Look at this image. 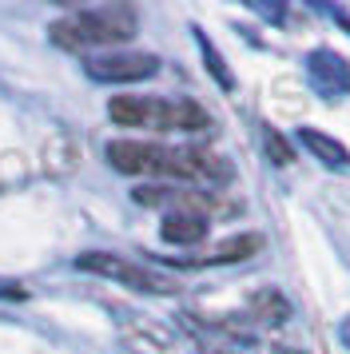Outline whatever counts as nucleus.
<instances>
[{
    "label": "nucleus",
    "instance_id": "2",
    "mask_svg": "<svg viewBox=\"0 0 350 354\" xmlns=\"http://www.w3.org/2000/svg\"><path fill=\"white\" fill-rule=\"evenodd\" d=\"M52 44L64 52H88V48H104V44H124L136 36V12L108 4V8H84L72 17L56 20L52 28Z\"/></svg>",
    "mask_w": 350,
    "mask_h": 354
},
{
    "label": "nucleus",
    "instance_id": "5",
    "mask_svg": "<svg viewBox=\"0 0 350 354\" xmlns=\"http://www.w3.org/2000/svg\"><path fill=\"white\" fill-rule=\"evenodd\" d=\"M84 72L95 84H136L159 72V60L147 52H111V56H88Z\"/></svg>",
    "mask_w": 350,
    "mask_h": 354
},
{
    "label": "nucleus",
    "instance_id": "3",
    "mask_svg": "<svg viewBox=\"0 0 350 354\" xmlns=\"http://www.w3.org/2000/svg\"><path fill=\"white\" fill-rule=\"evenodd\" d=\"M108 115L120 128H151V131H207L211 128V115L195 100L111 96Z\"/></svg>",
    "mask_w": 350,
    "mask_h": 354
},
{
    "label": "nucleus",
    "instance_id": "7",
    "mask_svg": "<svg viewBox=\"0 0 350 354\" xmlns=\"http://www.w3.org/2000/svg\"><path fill=\"white\" fill-rule=\"evenodd\" d=\"M159 235L167 243H175V247H195V243H203V235H207V219L195 215V211H172V215H163Z\"/></svg>",
    "mask_w": 350,
    "mask_h": 354
},
{
    "label": "nucleus",
    "instance_id": "11",
    "mask_svg": "<svg viewBox=\"0 0 350 354\" xmlns=\"http://www.w3.org/2000/svg\"><path fill=\"white\" fill-rule=\"evenodd\" d=\"M195 40H199V48H203V56H207V68H211V76H215V80H219L223 88H235V76H231V72L223 68L219 52H215V48H211V44H207V36L199 32V28H195Z\"/></svg>",
    "mask_w": 350,
    "mask_h": 354
},
{
    "label": "nucleus",
    "instance_id": "4",
    "mask_svg": "<svg viewBox=\"0 0 350 354\" xmlns=\"http://www.w3.org/2000/svg\"><path fill=\"white\" fill-rule=\"evenodd\" d=\"M80 271L88 274H100V279H116V283H124L131 290H147V295H172L175 283L167 274H156L151 267H140V263H131L124 255H111V251H88V255L76 259Z\"/></svg>",
    "mask_w": 350,
    "mask_h": 354
},
{
    "label": "nucleus",
    "instance_id": "13",
    "mask_svg": "<svg viewBox=\"0 0 350 354\" xmlns=\"http://www.w3.org/2000/svg\"><path fill=\"white\" fill-rule=\"evenodd\" d=\"M338 335H342V342H347V346H350V319L342 322V330H338Z\"/></svg>",
    "mask_w": 350,
    "mask_h": 354
},
{
    "label": "nucleus",
    "instance_id": "8",
    "mask_svg": "<svg viewBox=\"0 0 350 354\" xmlns=\"http://www.w3.org/2000/svg\"><path fill=\"white\" fill-rule=\"evenodd\" d=\"M299 140L311 151H315L318 160L326 163V167H334V171H342V167H350V151L338 140H331V136H322V131H315V128H302L299 131Z\"/></svg>",
    "mask_w": 350,
    "mask_h": 354
},
{
    "label": "nucleus",
    "instance_id": "10",
    "mask_svg": "<svg viewBox=\"0 0 350 354\" xmlns=\"http://www.w3.org/2000/svg\"><path fill=\"white\" fill-rule=\"evenodd\" d=\"M251 306H255V315H259L263 322H270V326H275V322H283L286 315H291V306H286V299L279 295V290H259Z\"/></svg>",
    "mask_w": 350,
    "mask_h": 354
},
{
    "label": "nucleus",
    "instance_id": "12",
    "mask_svg": "<svg viewBox=\"0 0 350 354\" xmlns=\"http://www.w3.org/2000/svg\"><path fill=\"white\" fill-rule=\"evenodd\" d=\"M263 144H267L270 163H279V167H286V163L295 160V156H291V144H286V140H283V136H279L275 128H267V131H263Z\"/></svg>",
    "mask_w": 350,
    "mask_h": 354
},
{
    "label": "nucleus",
    "instance_id": "9",
    "mask_svg": "<svg viewBox=\"0 0 350 354\" xmlns=\"http://www.w3.org/2000/svg\"><path fill=\"white\" fill-rule=\"evenodd\" d=\"M259 247H263V239H259V235H235V239L219 243L211 255L199 259V267H211V263H243V259H251Z\"/></svg>",
    "mask_w": 350,
    "mask_h": 354
},
{
    "label": "nucleus",
    "instance_id": "6",
    "mask_svg": "<svg viewBox=\"0 0 350 354\" xmlns=\"http://www.w3.org/2000/svg\"><path fill=\"white\" fill-rule=\"evenodd\" d=\"M306 72H311V84L315 92H322L326 100L350 96V64L331 48H318L306 56Z\"/></svg>",
    "mask_w": 350,
    "mask_h": 354
},
{
    "label": "nucleus",
    "instance_id": "1",
    "mask_svg": "<svg viewBox=\"0 0 350 354\" xmlns=\"http://www.w3.org/2000/svg\"><path fill=\"white\" fill-rule=\"evenodd\" d=\"M104 156L124 176H163V179H191V183H227L235 176L231 163L215 151L199 147H163L143 140H111Z\"/></svg>",
    "mask_w": 350,
    "mask_h": 354
}]
</instances>
